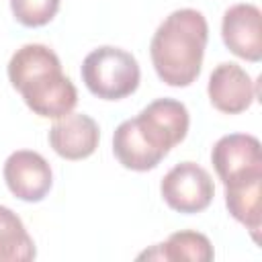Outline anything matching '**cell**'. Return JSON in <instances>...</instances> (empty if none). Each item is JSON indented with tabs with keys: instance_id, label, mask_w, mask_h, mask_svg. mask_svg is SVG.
Masks as SVG:
<instances>
[{
	"instance_id": "obj_13",
	"label": "cell",
	"mask_w": 262,
	"mask_h": 262,
	"mask_svg": "<svg viewBox=\"0 0 262 262\" xmlns=\"http://www.w3.org/2000/svg\"><path fill=\"white\" fill-rule=\"evenodd\" d=\"M215 252L205 233L199 231H176L170 233V237L162 244H156L151 250H145L139 254V260L151 258V260H192V262H209L213 260Z\"/></svg>"
},
{
	"instance_id": "obj_4",
	"label": "cell",
	"mask_w": 262,
	"mask_h": 262,
	"mask_svg": "<svg viewBox=\"0 0 262 262\" xmlns=\"http://www.w3.org/2000/svg\"><path fill=\"white\" fill-rule=\"evenodd\" d=\"M133 121L147 145L162 158H166L170 149L186 137L190 125L188 108L174 98H156L141 108Z\"/></svg>"
},
{
	"instance_id": "obj_12",
	"label": "cell",
	"mask_w": 262,
	"mask_h": 262,
	"mask_svg": "<svg viewBox=\"0 0 262 262\" xmlns=\"http://www.w3.org/2000/svg\"><path fill=\"white\" fill-rule=\"evenodd\" d=\"M113 151H115V158L119 160V164L123 168L135 170V172L154 170L164 160L160 154H156L147 145V141L137 131L133 119H125L115 129V135H113Z\"/></svg>"
},
{
	"instance_id": "obj_1",
	"label": "cell",
	"mask_w": 262,
	"mask_h": 262,
	"mask_svg": "<svg viewBox=\"0 0 262 262\" xmlns=\"http://www.w3.org/2000/svg\"><path fill=\"white\" fill-rule=\"evenodd\" d=\"M8 80L25 104L43 119H59L78 102V90L61 72L57 53L41 43H27L12 53Z\"/></svg>"
},
{
	"instance_id": "obj_2",
	"label": "cell",
	"mask_w": 262,
	"mask_h": 262,
	"mask_svg": "<svg viewBox=\"0 0 262 262\" xmlns=\"http://www.w3.org/2000/svg\"><path fill=\"white\" fill-rule=\"evenodd\" d=\"M209 41V25L203 12L178 8L170 12L156 29L149 55L154 70L168 86H190L203 68V55Z\"/></svg>"
},
{
	"instance_id": "obj_5",
	"label": "cell",
	"mask_w": 262,
	"mask_h": 262,
	"mask_svg": "<svg viewBox=\"0 0 262 262\" xmlns=\"http://www.w3.org/2000/svg\"><path fill=\"white\" fill-rule=\"evenodd\" d=\"M160 192L172 211L192 215L205 211L211 205L215 184L203 166L194 162H180L166 172L160 184Z\"/></svg>"
},
{
	"instance_id": "obj_14",
	"label": "cell",
	"mask_w": 262,
	"mask_h": 262,
	"mask_svg": "<svg viewBox=\"0 0 262 262\" xmlns=\"http://www.w3.org/2000/svg\"><path fill=\"white\" fill-rule=\"evenodd\" d=\"M37 256L33 237L20 217L0 205V262H31Z\"/></svg>"
},
{
	"instance_id": "obj_10",
	"label": "cell",
	"mask_w": 262,
	"mask_h": 262,
	"mask_svg": "<svg viewBox=\"0 0 262 262\" xmlns=\"http://www.w3.org/2000/svg\"><path fill=\"white\" fill-rule=\"evenodd\" d=\"M98 123L84 113H68L49 129V145L63 160H84L98 147Z\"/></svg>"
},
{
	"instance_id": "obj_9",
	"label": "cell",
	"mask_w": 262,
	"mask_h": 262,
	"mask_svg": "<svg viewBox=\"0 0 262 262\" xmlns=\"http://www.w3.org/2000/svg\"><path fill=\"white\" fill-rule=\"evenodd\" d=\"M207 94L211 104L219 113L237 115L252 106L258 90L250 74L242 66L233 61H223L211 72Z\"/></svg>"
},
{
	"instance_id": "obj_6",
	"label": "cell",
	"mask_w": 262,
	"mask_h": 262,
	"mask_svg": "<svg viewBox=\"0 0 262 262\" xmlns=\"http://www.w3.org/2000/svg\"><path fill=\"white\" fill-rule=\"evenodd\" d=\"M4 182L8 190L25 201L39 203L53 186V172L49 162L33 149H16L4 162Z\"/></svg>"
},
{
	"instance_id": "obj_7",
	"label": "cell",
	"mask_w": 262,
	"mask_h": 262,
	"mask_svg": "<svg viewBox=\"0 0 262 262\" xmlns=\"http://www.w3.org/2000/svg\"><path fill=\"white\" fill-rule=\"evenodd\" d=\"M211 162L223 184L262 174V147L258 137L248 133H229L217 139Z\"/></svg>"
},
{
	"instance_id": "obj_15",
	"label": "cell",
	"mask_w": 262,
	"mask_h": 262,
	"mask_svg": "<svg viewBox=\"0 0 262 262\" xmlns=\"http://www.w3.org/2000/svg\"><path fill=\"white\" fill-rule=\"evenodd\" d=\"M61 0H10V10L23 27H43L53 20Z\"/></svg>"
},
{
	"instance_id": "obj_8",
	"label": "cell",
	"mask_w": 262,
	"mask_h": 262,
	"mask_svg": "<svg viewBox=\"0 0 262 262\" xmlns=\"http://www.w3.org/2000/svg\"><path fill=\"white\" fill-rule=\"evenodd\" d=\"M221 37L225 47L246 59H262V12L256 4L239 2L225 10L221 20Z\"/></svg>"
},
{
	"instance_id": "obj_3",
	"label": "cell",
	"mask_w": 262,
	"mask_h": 262,
	"mask_svg": "<svg viewBox=\"0 0 262 262\" xmlns=\"http://www.w3.org/2000/svg\"><path fill=\"white\" fill-rule=\"evenodd\" d=\"M86 88L102 100H121L133 94L139 86V63L133 53L102 45L92 49L80 68Z\"/></svg>"
},
{
	"instance_id": "obj_11",
	"label": "cell",
	"mask_w": 262,
	"mask_h": 262,
	"mask_svg": "<svg viewBox=\"0 0 262 262\" xmlns=\"http://www.w3.org/2000/svg\"><path fill=\"white\" fill-rule=\"evenodd\" d=\"M225 205L229 215L252 233L254 242H258L262 227V174L225 184Z\"/></svg>"
}]
</instances>
